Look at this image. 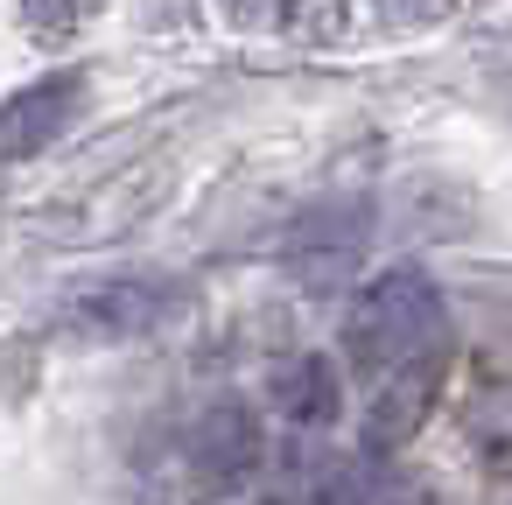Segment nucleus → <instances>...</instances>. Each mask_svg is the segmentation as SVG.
Segmentation results:
<instances>
[{
    "label": "nucleus",
    "mask_w": 512,
    "mask_h": 505,
    "mask_svg": "<svg viewBox=\"0 0 512 505\" xmlns=\"http://www.w3.org/2000/svg\"><path fill=\"white\" fill-rule=\"evenodd\" d=\"M442 323H449L442 288L421 267H386L351 295L344 344H351V365H365V372H407L442 344Z\"/></svg>",
    "instance_id": "1"
},
{
    "label": "nucleus",
    "mask_w": 512,
    "mask_h": 505,
    "mask_svg": "<svg viewBox=\"0 0 512 505\" xmlns=\"http://www.w3.org/2000/svg\"><path fill=\"white\" fill-rule=\"evenodd\" d=\"M176 302L183 295L162 274H99V281L64 295L57 323L71 337H85V344H120V337H155L176 316Z\"/></svg>",
    "instance_id": "2"
},
{
    "label": "nucleus",
    "mask_w": 512,
    "mask_h": 505,
    "mask_svg": "<svg viewBox=\"0 0 512 505\" xmlns=\"http://www.w3.org/2000/svg\"><path fill=\"white\" fill-rule=\"evenodd\" d=\"M365 246H372V204L365 197H330V204H309L288 232V274L302 288H344L358 267H365Z\"/></svg>",
    "instance_id": "3"
},
{
    "label": "nucleus",
    "mask_w": 512,
    "mask_h": 505,
    "mask_svg": "<svg viewBox=\"0 0 512 505\" xmlns=\"http://www.w3.org/2000/svg\"><path fill=\"white\" fill-rule=\"evenodd\" d=\"M78 99H85V78L78 71H50V78L22 85L8 106H0V162H36L71 127Z\"/></svg>",
    "instance_id": "4"
},
{
    "label": "nucleus",
    "mask_w": 512,
    "mask_h": 505,
    "mask_svg": "<svg viewBox=\"0 0 512 505\" xmlns=\"http://www.w3.org/2000/svg\"><path fill=\"white\" fill-rule=\"evenodd\" d=\"M190 470H197L204 491H239L260 470V421H253V407H239V400L204 407L197 428H190Z\"/></svg>",
    "instance_id": "5"
},
{
    "label": "nucleus",
    "mask_w": 512,
    "mask_h": 505,
    "mask_svg": "<svg viewBox=\"0 0 512 505\" xmlns=\"http://www.w3.org/2000/svg\"><path fill=\"white\" fill-rule=\"evenodd\" d=\"M274 407H281L295 428H330V421H337V407H344L337 365H330V358H316V351L288 358V365L274 372Z\"/></svg>",
    "instance_id": "6"
},
{
    "label": "nucleus",
    "mask_w": 512,
    "mask_h": 505,
    "mask_svg": "<svg viewBox=\"0 0 512 505\" xmlns=\"http://www.w3.org/2000/svg\"><path fill=\"white\" fill-rule=\"evenodd\" d=\"M281 22L295 43H337L344 29V0H281Z\"/></svg>",
    "instance_id": "7"
},
{
    "label": "nucleus",
    "mask_w": 512,
    "mask_h": 505,
    "mask_svg": "<svg viewBox=\"0 0 512 505\" xmlns=\"http://www.w3.org/2000/svg\"><path fill=\"white\" fill-rule=\"evenodd\" d=\"M449 8L456 0H372V15L386 22V29H435V22H449Z\"/></svg>",
    "instance_id": "8"
},
{
    "label": "nucleus",
    "mask_w": 512,
    "mask_h": 505,
    "mask_svg": "<svg viewBox=\"0 0 512 505\" xmlns=\"http://www.w3.org/2000/svg\"><path fill=\"white\" fill-rule=\"evenodd\" d=\"M29 8V22H43V29H71V22H85L99 0H22Z\"/></svg>",
    "instance_id": "9"
},
{
    "label": "nucleus",
    "mask_w": 512,
    "mask_h": 505,
    "mask_svg": "<svg viewBox=\"0 0 512 505\" xmlns=\"http://www.w3.org/2000/svg\"><path fill=\"white\" fill-rule=\"evenodd\" d=\"M274 8H281V0H218V15H225V22H239V29H260Z\"/></svg>",
    "instance_id": "10"
}]
</instances>
